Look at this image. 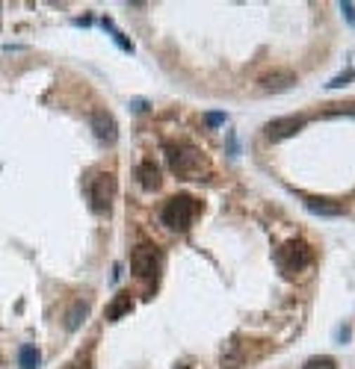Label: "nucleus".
Masks as SVG:
<instances>
[{"instance_id": "1", "label": "nucleus", "mask_w": 355, "mask_h": 369, "mask_svg": "<svg viewBox=\"0 0 355 369\" xmlns=\"http://www.w3.org/2000/svg\"><path fill=\"white\" fill-rule=\"evenodd\" d=\"M166 157H169V168L183 177V180H205L207 175V163L193 145H166Z\"/></svg>"}, {"instance_id": "2", "label": "nucleus", "mask_w": 355, "mask_h": 369, "mask_svg": "<svg viewBox=\"0 0 355 369\" xmlns=\"http://www.w3.org/2000/svg\"><path fill=\"white\" fill-rule=\"evenodd\" d=\"M198 216V201L193 195H175V198H169L163 213H160V219L169 231H190V224L193 219Z\"/></svg>"}, {"instance_id": "3", "label": "nucleus", "mask_w": 355, "mask_h": 369, "mask_svg": "<svg viewBox=\"0 0 355 369\" xmlns=\"http://www.w3.org/2000/svg\"><path fill=\"white\" fill-rule=\"evenodd\" d=\"M311 260H314V254H311V248L302 243V239H290V243H284L276 251V266L284 278H296L299 272H305L311 266Z\"/></svg>"}, {"instance_id": "4", "label": "nucleus", "mask_w": 355, "mask_h": 369, "mask_svg": "<svg viewBox=\"0 0 355 369\" xmlns=\"http://www.w3.org/2000/svg\"><path fill=\"white\" fill-rule=\"evenodd\" d=\"M86 195H89V207L104 216L112 207V198H116V177L110 172H92L86 177Z\"/></svg>"}, {"instance_id": "5", "label": "nucleus", "mask_w": 355, "mask_h": 369, "mask_svg": "<svg viewBox=\"0 0 355 369\" xmlns=\"http://www.w3.org/2000/svg\"><path fill=\"white\" fill-rule=\"evenodd\" d=\"M131 269H134V275L142 278V281H154L160 272V251L154 248V246H136L134 254H131Z\"/></svg>"}, {"instance_id": "6", "label": "nucleus", "mask_w": 355, "mask_h": 369, "mask_svg": "<svg viewBox=\"0 0 355 369\" xmlns=\"http://www.w3.org/2000/svg\"><path fill=\"white\" fill-rule=\"evenodd\" d=\"M305 124H308V119H305V116H284V119H273V121H266L264 133H266V139L281 142V139L296 136Z\"/></svg>"}, {"instance_id": "7", "label": "nucleus", "mask_w": 355, "mask_h": 369, "mask_svg": "<svg viewBox=\"0 0 355 369\" xmlns=\"http://www.w3.org/2000/svg\"><path fill=\"white\" fill-rule=\"evenodd\" d=\"M89 127L95 130V136L104 142V145H112V142L119 139V124H116V119H112L107 109H95L89 116Z\"/></svg>"}, {"instance_id": "8", "label": "nucleus", "mask_w": 355, "mask_h": 369, "mask_svg": "<svg viewBox=\"0 0 355 369\" xmlns=\"http://www.w3.org/2000/svg\"><path fill=\"white\" fill-rule=\"evenodd\" d=\"M258 83H261L264 92H288L299 83V77H296L290 68H276V71H266Z\"/></svg>"}, {"instance_id": "9", "label": "nucleus", "mask_w": 355, "mask_h": 369, "mask_svg": "<svg viewBox=\"0 0 355 369\" xmlns=\"http://www.w3.org/2000/svg\"><path fill=\"white\" fill-rule=\"evenodd\" d=\"M302 204L314 213V216H344V204H337V201H329V198H317V195H305L302 198Z\"/></svg>"}, {"instance_id": "10", "label": "nucleus", "mask_w": 355, "mask_h": 369, "mask_svg": "<svg viewBox=\"0 0 355 369\" xmlns=\"http://www.w3.org/2000/svg\"><path fill=\"white\" fill-rule=\"evenodd\" d=\"M136 177L142 183V189H148V192H154L160 187V168L154 166V160H142L136 166Z\"/></svg>"}, {"instance_id": "11", "label": "nucleus", "mask_w": 355, "mask_h": 369, "mask_svg": "<svg viewBox=\"0 0 355 369\" xmlns=\"http://www.w3.org/2000/svg\"><path fill=\"white\" fill-rule=\"evenodd\" d=\"M131 310H134L131 293H119V295H116V302H112V304L107 307V319H110V322H116V319H122L124 314H131Z\"/></svg>"}, {"instance_id": "12", "label": "nucleus", "mask_w": 355, "mask_h": 369, "mask_svg": "<svg viewBox=\"0 0 355 369\" xmlns=\"http://www.w3.org/2000/svg\"><path fill=\"white\" fill-rule=\"evenodd\" d=\"M86 314H89V304L86 302H75V304L68 307V314H65V328L68 331H77L80 322L86 319Z\"/></svg>"}, {"instance_id": "13", "label": "nucleus", "mask_w": 355, "mask_h": 369, "mask_svg": "<svg viewBox=\"0 0 355 369\" xmlns=\"http://www.w3.org/2000/svg\"><path fill=\"white\" fill-rule=\"evenodd\" d=\"M39 363H41V351H39L36 346H21V351H18V366H21V369H39Z\"/></svg>"}, {"instance_id": "14", "label": "nucleus", "mask_w": 355, "mask_h": 369, "mask_svg": "<svg viewBox=\"0 0 355 369\" xmlns=\"http://www.w3.org/2000/svg\"><path fill=\"white\" fill-rule=\"evenodd\" d=\"M302 369H337V361L329 358V354H314V358H308Z\"/></svg>"}, {"instance_id": "15", "label": "nucleus", "mask_w": 355, "mask_h": 369, "mask_svg": "<svg viewBox=\"0 0 355 369\" xmlns=\"http://www.w3.org/2000/svg\"><path fill=\"white\" fill-rule=\"evenodd\" d=\"M325 119H332V116H355V101L352 104H332L329 109L323 112Z\"/></svg>"}, {"instance_id": "16", "label": "nucleus", "mask_w": 355, "mask_h": 369, "mask_svg": "<svg viewBox=\"0 0 355 369\" xmlns=\"http://www.w3.org/2000/svg\"><path fill=\"white\" fill-rule=\"evenodd\" d=\"M355 77V71H347V74H340V77H335L332 83H329V89H340V86H347V83Z\"/></svg>"}, {"instance_id": "17", "label": "nucleus", "mask_w": 355, "mask_h": 369, "mask_svg": "<svg viewBox=\"0 0 355 369\" xmlns=\"http://www.w3.org/2000/svg\"><path fill=\"white\" fill-rule=\"evenodd\" d=\"M205 121H207L210 127H217V124H222V121H225V112H207Z\"/></svg>"}, {"instance_id": "18", "label": "nucleus", "mask_w": 355, "mask_h": 369, "mask_svg": "<svg viewBox=\"0 0 355 369\" xmlns=\"http://www.w3.org/2000/svg\"><path fill=\"white\" fill-rule=\"evenodd\" d=\"M340 12H344V15H347V21L355 27V6H352V4H340Z\"/></svg>"}]
</instances>
